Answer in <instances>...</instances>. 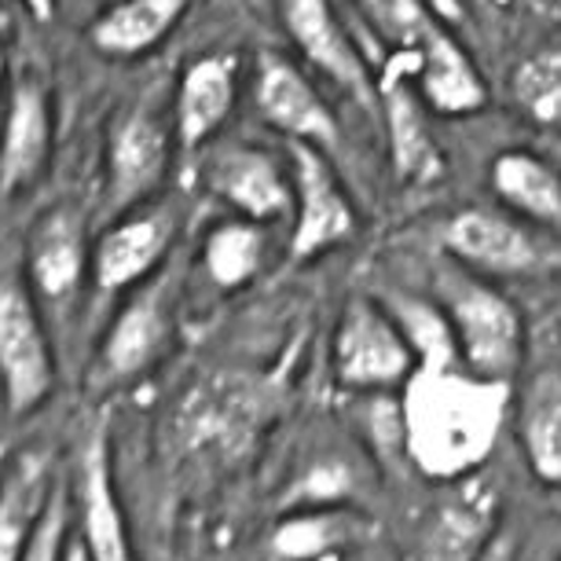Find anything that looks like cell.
Instances as JSON below:
<instances>
[{
    "label": "cell",
    "mask_w": 561,
    "mask_h": 561,
    "mask_svg": "<svg viewBox=\"0 0 561 561\" xmlns=\"http://www.w3.org/2000/svg\"><path fill=\"white\" fill-rule=\"evenodd\" d=\"M169 169V133L151 111L136 107L125 111L111 125L107 140V184H103L100 217L114 225L125 214L140 209L158 184L165 180Z\"/></svg>",
    "instance_id": "10"
},
{
    "label": "cell",
    "mask_w": 561,
    "mask_h": 561,
    "mask_svg": "<svg viewBox=\"0 0 561 561\" xmlns=\"http://www.w3.org/2000/svg\"><path fill=\"white\" fill-rule=\"evenodd\" d=\"M70 525H73V492L67 481H56L19 561H70V547H73Z\"/></svg>",
    "instance_id": "28"
},
{
    "label": "cell",
    "mask_w": 561,
    "mask_h": 561,
    "mask_svg": "<svg viewBox=\"0 0 561 561\" xmlns=\"http://www.w3.org/2000/svg\"><path fill=\"white\" fill-rule=\"evenodd\" d=\"M411 78H415V51L400 48L382 70L378 103H382L389 154H393L397 176L404 184H433V180L444 176V154L426 122L430 107L422 103L419 84Z\"/></svg>",
    "instance_id": "12"
},
{
    "label": "cell",
    "mask_w": 561,
    "mask_h": 561,
    "mask_svg": "<svg viewBox=\"0 0 561 561\" xmlns=\"http://www.w3.org/2000/svg\"><path fill=\"white\" fill-rule=\"evenodd\" d=\"M331 367L334 382L348 393H389L411 382L419 356L386 305L375 298H353L337 320Z\"/></svg>",
    "instance_id": "5"
},
{
    "label": "cell",
    "mask_w": 561,
    "mask_h": 561,
    "mask_svg": "<svg viewBox=\"0 0 561 561\" xmlns=\"http://www.w3.org/2000/svg\"><path fill=\"white\" fill-rule=\"evenodd\" d=\"M495 536V489L462 481L426 514L411 561H478Z\"/></svg>",
    "instance_id": "16"
},
{
    "label": "cell",
    "mask_w": 561,
    "mask_h": 561,
    "mask_svg": "<svg viewBox=\"0 0 561 561\" xmlns=\"http://www.w3.org/2000/svg\"><path fill=\"white\" fill-rule=\"evenodd\" d=\"M444 250L484 275H539L561 264V250L536 225L503 209H462L440 231Z\"/></svg>",
    "instance_id": "7"
},
{
    "label": "cell",
    "mask_w": 561,
    "mask_h": 561,
    "mask_svg": "<svg viewBox=\"0 0 561 561\" xmlns=\"http://www.w3.org/2000/svg\"><path fill=\"white\" fill-rule=\"evenodd\" d=\"M514 107L539 129H561V48L533 51L511 78Z\"/></svg>",
    "instance_id": "26"
},
{
    "label": "cell",
    "mask_w": 561,
    "mask_h": 561,
    "mask_svg": "<svg viewBox=\"0 0 561 561\" xmlns=\"http://www.w3.org/2000/svg\"><path fill=\"white\" fill-rule=\"evenodd\" d=\"M356 4L364 8V12H367L370 19H378V23H382L386 12H389V4H393V0H356Z\"/></svg>",
    "instance_id": "31"
},
{
    "label": "cell",
    "mask_w": 561,
    "mask_h": 561,
    "mask_svg": "<svg viewBox=\"0 0 561 561\" xmlns=\"http://www.w3.org/2000/svg\"><path fill=\"white\" fill-rule=\"evenodd\" d=\"M73 492V517L81 525L78 543L89 561H136L129 525L114 489V455L107 422L84 437L78 451V478L70 484Z\"/></svg>",
    "instance_id": "11"
},
{
    "label": "cell",
    "mask_w": 561,
    "mask_h": 561,
    "mask_svg": "<svg viewBox=\"0 0 561 561\" xmlns=\"http://www.w3.org/2000/svg\"><path fill=\"white\" fill-rule=\"evenodd\" d=\"M382 26L397 34L400 48L415 51L419 96L433 114L459 118V114H478L489 103L481 70L422 0H393Z\"/></svg>",
    "instance_id": "2"
},
{
    "label": "cell",
    "mask_w": 561,
    "mask_h": 561,
    "mask_svg": "<svg viewBox=\"0 0 561 561\" xmlns=\"http://www.w3.org/2000/svg\"><path fill=\"white\" fill-rule=\"evenodd\" d=\"M290 180L294 209H298L290 236V261H312L356 236V206L320 147L290 144Z\"/></svg>",
    "instance_id": "8"
},
{
    "label": "cell",
    "mask_w": 561,
    "mask_h": 561,
    "mask_svg": "<svg viewBox=\"0 0 561 561\" xmlns=\"http://www.w3.org/2000/svg\"><path fill=\"white\" fill-rule=\"evenodd\" d=\"M180 231V209L173 203H158L125 214L107 225L92 250V283L103 298L133 290L136 283L154 279L165 253L173 250Z\"/></svg>",
    "instance_id": "9"
},
{
    "label": "cell",
    "mask_w": 561,
    "mask_h": 561,
    "mask_svg": "<svg viewBox=\"0 0 561 561\" xmlns=\"http://www.w3.org/2000/svg\"><path fill=\"white\" fill-rule=\"evenodd\" d=\"M48 470L34 459L12 462L0 478V561H19L51 492Z\"/></svg>",
    "instance_id": "24"
},
{
    "label": "cell",
    "mask_w": 561,
    "mask_h": 561,
    "mask_svg": "<svg viewBox=\"0 0 561 561\" xmlns=\"http://www.w3.org/2000/svg\"><path fill=\"white\" fill-rule=\"evenodd\" d=\"M444 316L451 323L455 348L470 375L511 386L525 359V323L517 305L478 279H444Z\"/></svg>",
    "instance_id": "3"
},
{
    "label": "cell",
    "mask_w": 561,
    "mask_h": 561,
    "mask_svg": "<svg viewBox=\"0 0 561 561\" xmlns=\"http://www.w3.org/2000/svg\"><path fill=\"white\" fill-rule=\"evenodd\" d=\"M517 440L533 478L561 489V367H539L517 408Z\"/></svg>",
    "instance_id": "20"
},
{
    "label": "cell",
    "mask_w": 561,
    "mask_h": 561,
    "mask_svg": "<svg viewBox=\"0 0 561 561\" xmlns=\"http://www.w3.org/2000/svg\"><path fill=\"white\" fill-rule=\"evenodd\" d=\"M0 389L12 419H26L56 389V353H51L41 305L30 283L0 279Z\"/></svg>",
    "instance_id": "6"
},
{
    "label": "cell",
    "mask_w": 561,
    "mask_h": 561,
    "mask_svg": "<svg viewBox=\"0 0 561 561\" xmlns=\"http://www.w3.org/2000/svg\"><path fill=\"white\" fill-rule=\"evenodd\" d=\"M187 0H118L89 26L92 48L111 59H136L173 34Z\"/></svg>",
    "instance_id": "21"
},
{
    "label": "cell",
    "mask_w": 561,
    "mask_h": 561,
    "mask_svg": "<svg viewBox=\"0 0 561 561\" xmlns=\"http://www.w3.org/2000/svg\"><path fill=\"white\" fill-rule=\"evenodd\" d=\"M397 323L404 327L411 348L419 356L422 370H437V367H459V348H455V334L451 323L444 316L440 305L422 301V298H397L393 309Z\"/></svg>",
    "instance_id": "27"
},
{
    "label": "cell",
    "mask_w": 561,
    "mask_h": 561,
    "mask_svg": "<svg viewBox=\"0 0 561 561\" xmlns=\"http://www.w3.org/2000/svg\"><path fill=\"white\" fill-rule=\"evenodd\" d=\"M492 187L514 217L561 231V173L533 151H503L492 162Z\"/></svg>",
    "instance_id": "22"
},
{
    "label": "cell",
    "mask_w": 561,
    "mask_h": 561,
    "mask_svg": "<svg viewBox=\"0 0 561 561\" xmlns=\"http://www.w3.org/2000/svg\"><path fill=\"white\" fill-rule=\"evenodd\" d=\"M511 386L489 382L459 367L415 370L400 404V440L408 459L430 481H470L495 451Z\"/></svg>",
    "instance_id": "1"
},
{
    "label": "cell",
    "mask_w": 561,
    "mask_h": 561,
    "mask_svg": "<svg viewBox=\"0 0 561 561\" xmlns=\"http://www.w3.org/2000/svg\"><path fill=\"white\" fill-rule=\"evenodd\" d=\"M0 81H4V48H0Z\"/></svg>",
    "instance_id": "32"
},
{
    "label": "cell",
    "mask_w": 561,
    "mask_h": 561,
    "mask_svg": "<svg viewBox=\"0 0 561 561\" xmlns=\"http://www.w3.org/2000/svg\"><path fill=\"white\" fill-rule=\"evenodd\" d=\"M264 264V228L253 220L231 217L206 231L203 239V268L209 283L220 290L247 287Z\"/></svg>",
    "instance_id": "25"
},
{
    "label": "cell",
    "mask_w": 561,
    "mask_h": 561,
    "mask_svg": "<svg viewBox=\"0 0 561 561\" xmlns=\"http://www.w3.org/2000/svg\"><path fill=\"white\" fill-rule=\"evenodd\" d=\"M478 561H517V550H514V539L506 536V533H500L492 539L489 547L481 550L478 554Z\"/></svg>",
    "instance_id": "29"
},
{
    "label": "cell",
    "mask_w": 561,
    "mask_h": 561,
    "mask_svg": "<svg viewBox=\"0 0 561 561\" xmlns=\"http://www.w3.org/2000/svg\"><path fill=\"white\" fill-rule=\"evenodd\" d=\"M364 536L367 522L345 506H305L275 525L272 550L283 561H316L359 543Z\"/></svg>",
    "instance_id": "23"
},
{
    "label": "cell",
    "mask_w": 561,
    "mask_h": 561,
    "mask_svg": "<svg viewBox=\"0 0 561 561\" xmlns=\"http://www.w3.org/2000/svg\"><path fill=\"white\" fill-rule=\"evenodd\" d=\"M206 184L220 203L253 225L287 217L294 206V180L261 147H220L206 165Z\"/></svg>",
    "instance_id": "13"
},
{
    "label": "cell",
    "mask_w": 561,
    "mask_h": 561,
    "mask_svg": "<svg viewBox=\"0 0 561 561\" xmlns=\"http://www.w3.org/2000/svg\"><path fill=\"white\" fill-rule=\"evenodd\" d=\"M253 100H257L261 118L272 125L275 133L290 136V144H312L327 151L337 144V118L327 107L312 81L294 67L290 59L264 56L257 70V84H253Z\"/></svg>",
    "instance_id": "14"
},
{
    "label": "cell",
    "mask_w": 561,
    "mask_h": 561,
    "mask_svg": "<svg viewBox=\"0 0 561 561\" xmlns=\"http://www.w3.org/2000/svg\"><path fill=\"white\" fill-rule=\"evenodd\" d=\"M23 4L30 8V15H34L37 23H48L51 12H56V0H23Z\"/></svg>",
    "instance_id": "30"
},
{
    "label": "cell",
    "mask_w": 561,
    "mask_h": 561,
    "mask_svg": "<svg viewBox=\"0 0 561 561\" xmlns=\"http://www.w3.org/2000/svg\"><path fill=\"white\" fill-rule=\"evenodd\" d=\"M92 268V253L84 242V220L73 209H48L30 231L26 275L37 305H67L81 290L84 272Z\"/></svg>",
    "instance_id": "15"
},
{
    "label": "cell",
    "mask_w": 561,
    "mask_h": 561,
    "mask_svg": "<svg viewBox=\"0 0 561 561\" xmlns=\"http://www.w3.org/2000/svg\"><path fill=\"white\" fill-rule=\"evenodd\" d=\"M173 327L176 279L169 272H158L154 279L140 283L114 316L96 356H92L89 386L100 389V393H111V389H122L147 375L165 356L169 342H173Z\"/></svg>",
    "instance_id": "4"
},
{
    "label": "cell",
    "mask_w": 561,
    "mask_h": 561,
    "mask_svg": "<svg viewBox=\"0 0 561 561\" xmlns=\"http://www.w3.org/2000/svg\"><path fill=\"white\" fill-rule=\"evenodd\" d=\"M51 151V111L37 81H19L0 136V192H23L41 176Z\"/></svg>",
    "instance_id": "19"
},
{
    "label": "cell",
    "mask_w": 561,
    "mask_h": 561,
    "mask_svg": "<svg viewBox=\"0 0 561 561\" xmlns=\"http://www.w3.org/2000/svg\"><path fill=\"white\" fill-rule=\"evenodd\" d=\"M279 19L290 41L327 78L345 84L356 100H370V78L331 0H279Z\"/></svg>",
    "instance_id": "17"
},
{
    "label": "cell",
    "mask_w": 561,
    "mask_h": 561,
    "mask_svg": "<svg viewBox=\"0 0 561 561\" xmlns=\"http://www.w3.org/2000/svg\"><path fill=\"white\" fill-rule=\"evenodd\" d=\"M239 89V59L231 51L195 59L180 78L176 92V140L184 151H195L220 125L231 118Z\"/></svg>",
    "instance_id": "18"
}]
</instances>
